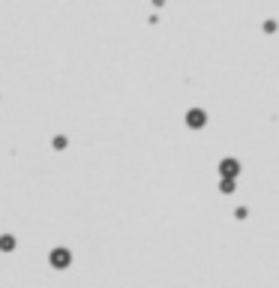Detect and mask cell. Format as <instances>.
<instances>
[{"mask_svg":"<svg viewBox=\"0 0 279 288\" xmlns=\"http://www.w3.org/2000/svg\"><path fill=\"white\" fill-rule=\"evenodd\" d=\"M189 123H192V126H201V123H204V114L192 111V114H189Z\"/></svg>","mask_w":279,"mask_h":288,"instance_id":"obj_1","label":"cell"}]
</instances>
